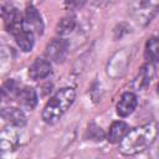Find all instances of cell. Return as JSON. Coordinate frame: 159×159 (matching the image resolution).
I'll return each mask as SVG.
<instances>
[{
	"label": "cell",
	"mask_w": 159,
	"mask_h": 159,
	"mask_svg": "<svg viewBox=\"0 0 159 159\" xmlns=\"http://www.w3.org/2000/svg\"><path fill=\"white\" fill-rule=\"evenodd\" d=\"M86 1L87 0H65V6L68 10L75 11V10H80L81 7H83Z\"/></svg>",
	"instance_id": "obj_19"
},
{
	"label": "cell",
	"mask_w": 159,
	"mask_h": 159,
	"mask_svg": "<svg viewBox=\"0 0 159 159\" xmlns=\"http://www.w3.org/2000/svg\"><path fill=\"white\" fill-rule=\"evenodd\" d=\"M138 104V98L133 92H125L120 96L117 103V114L119 117H128L134 112Z\"/></svg>",
	"instance_id": "obj_7"
},
{
	"label": "cell",
	"mask_w": 159,
	"mask_h": 159,
	"mask_svg": "<svg viewBox=\"0 0 159 159\" xmlns=\"http://www.w3.org/2000/svg\"><path fill=\"white\" fill-rule=\"evenodd\" d=\"M157 93H158V96H159V83H158V86H157Z\"/></svg>",
	"instance_id": "obj_20"
},
{
	"label": "cell",
	"mask_w": 159,
	"mask_h": 159,
	"mask_svg": "<svg viewBox=\"0 0 159 159\" xmlns=\"http://www.w3.org/2000/svg\"><path fill=\"white\" fill-rule=\"evenodd\" d=\"M15 41L17 43V46L20 47V50H22L24 52H29L32 50L35 40H34V32L30 31L29 29L24 27L22 30H20L17 34L14 35Z\"/></svg>",
	"instance_id": "obj_12"
},
{
	"label": "cell",
	"mask_w": 159,
	"mask_h": 159,
	"mask_svg": "<svg viewBox=\"0 0 159 159\" xmlns=\"http://www.w3.org/2000/svg\"><path fill=\"white\" fill-rule=\"evenodd\" d=\"M76 27V21L73 17L71 16H66L63 19H61L56 26V32L57 35H61V36H66V35H70Z\"/></svg>",
	"instance_id": "obj_16"
},
{
	"label": "cell",
	"mask_w": 159,
	"mask_h": 159,
	"mask_svg": "<svg viewBox=\"0 0 159 159\" xmlns=\"http://www.w3.org/2000/svg\"><path fill=\"white\" fill-rule=\"evenodd\" d=\"M159 12V0H130L129 14L139 26H147Z\"/></svg>",
	"instance_id": "obj_3"
},
{
	"label": "cell",
	"mask_w": 159,
	"mask_h": 159,
	"mask_svg": "<svg viewBox=\"0 0 159 159\" xmlns=\"http://www.w3.org/2000/svg\"><path fill=\"white\" fill-rule=\"evenodd\" d=\"M145 58L150 63L159 62V37H150L145 42Z\"/></svg>",
	"instance_id": "obj_15"
},
{
	"label": "cell",
	"mask_w": 159,
	"mask_h": 159,
	"mask_svg": "<svg viewBox=\"0 0 159 159\" xmlns=\"http://www.w3.org/2000/svg\"><path fill=\"white\" fill-rule=\"evenodd\" d=\"M129 130V127L125 122L123 120H116L111 124L109 127V130L107 133V140L112 144H116V143H119L124 135L128 133Z\"/></svg>",
	"instance_id": "obj_11"
},
{
	"label": "cell",
	"mask_w": 159,
	"mask_h": 159,
	"mask_svg": "<svg viewBox=\"0 0 159 159\" xmlns=\"http://www.w3.org/2000/svg\"><path fill=\"white\" fill-rule=\"evenodd\" d=\"M159 134V124L149 122L137 128L128 130L124 138L119 142V152L123 155H135L148 149Z\"/></svg>",
	"instance_id": "obj_1"
},
{
	"label": "cell",
	"mask_w": 159,
	"mask_h": 159,
	"mask_svg": "<svg viewBox=\"0 0 159 159\" xmlns=\"http://www.w3.org/2000/svg\"><path fill=\"white\" fill-rule=\"evenodd\" d=\"M154 75H155V68H154L153 63L148 62V63L143 65L140 67L139 73H138V77L135 80L137 88H144V87H147L150 83V81L153 80Z\"/></svg>",
	"instance_id": "obj_13"
},
{
	"label": "cell",
	"mask_w": 159,
	"mask_h": 159,
	"mask_svg": "<svg viewBox=\"0 0 159 159\" xmlns=\"http://www.w3.org/2000/svg\"><path fill=\"white\" fill-rule=\"evenodd\" d=\"M1 117L2 119L12 125V127H17V128H21L26 124V116L25 113L20 109V108H16V107H7V108H4L1 111Z\"/></svg>",
	"instance_id": "obj_8"
},
{
	"label": "cell",
	"mask_w": 159,
	"mask_h": 159,
	"mask_svg": "<svg viewBox=\"0 0 159 159\" xmlns=\"http://www.w3.org/2000/svg\"><path fill=\"white\" fill-rule=\"evenodd\" d=\"M25 26L36 35H42L43 32V21L40 12L34 5H29L25 10Z\"/></svg>",
	"instance_id": "obj_6"
},
{
	"label": "cell",
	"mask_w": 159,
	"mask_h": 159,
	"mask_svg": "<svg viewBox=\"0 0 159 159\" xmlns=\"http://www.w3.org/2000/svg\"><path fill=\"white\" fill-rule=\"evenodd\" d=\"M68 53V41L65 39H53L47 43L45 48V56L47 60L53 61L56 63L63 62Z\"/></svg>",
	"instance_id": "obj_5"
},
{
	"label": "cell",
	"mask_w": 159,
	"mask_h": 159,
	"mask_svg": "<svg viewBox=\"0 0 159 159\" xmlns=\"http://www.w3.org/2000/svg\"><path fill=\"white\" fill-rule=\"evenodd\" d=\"M86 137L89 138L91 140H96V142H101L102 139H104V132L102 130V128L97 127L96 124H89L88 125V129H87V133H86Z\"/></svg>",
	"instance_id": "obj_18"
},
{
	"label": "cell",
	"mask_w": 159,
	"mask_h": 159,
	"mask_svg": "<svg viewBox=\"0 0 159 159\" xmlns=\"http://www.w3.org/2000/svg\"><path fill=\"white\" fill-rule=\"evenodd\" d=\"M17 145V135L10 128H4L0 134V147L2 152L14 150Z\"/></svg>",
	"instance_id": "obj_14"
},
{
	"label": "cell",
	"mask_w": 159,
	"mask_h": 159,
	"mask_svg": "<svg viewBox=\"0 0 159 159\" xmlns=\"http://www.w3.org/2000/svg\"><path fill=\"white\" fill-rule=\"evenodd\" d=\"M17 87H16V82L14 80H7L6 82H4L2 88H1V96L2 98H10V97H15L17 96Z\"/></svg>",
	"instance_id": "obj_17"
},
{
	"label": "cell",
	"mask_w": 159,
	"mask_h": 159,
	"mask_svg": "<svg viewBox=\"0 0 159 159\" xmlns=\"http://www.w3.org/2000/svg\"><path fill=\"white\" fill-rule=\"evenodd\" d=\"M16 99L19 102V104L27 109V111H32L36 104H37V94H36V91L32 88V87H29V86H25L22 88L19 89L17 92V96H16Z\"/></svg>",
	"instance_id": "obj_10"
},
{
	"label": "cell",
	"mask_w": 159,
	"mask_h": 159,
	"mask_svg": "<svg viewBox=\"0 0 159 159\" xmlns=\"http://www.w3.org/2000/svg\"><path fill=\"white\" fill-rule=\"evenodd\" d=\"M1 14H2V19H4L5 30L9 34H11L12 36L25 27V20L22 19L21 12L16 7L10 6V5L2 6Z\"/></svg>",
	"instance_id": "obj_4"
},
{
	"label": "cell",
	"mask_w": 159,
	"mask_h": 159,
	"mask_svg": "<svg viewBox=\"0 0 159 159\" xmlns=\"http://www.w3.org/2000/svg\"><path fill=\"white\" fill-rule=\"evenodd\" d=\"M76 99V91L72 87H63L58 89L46 103L42 111V119L47 124L56 123L72 106Z\"/></svg>",
	"instance_id": "obj_2"
},
{
	"label": "cell",
	"mask_w": 159,
	"mask_h": 159,
	"mask_svg": "<svg viewBox=\"0 0 159 159\" xmlns=\"http://www.w3.org/2000/svg\"><path fill=\"white\" fill-rule=\"evenodd\" d=\"M51 73V63L43 58H36L29 68V77L32 81H39Z\"/></svg>",
	"instance_id": "obj_9"
}]
</instances>
